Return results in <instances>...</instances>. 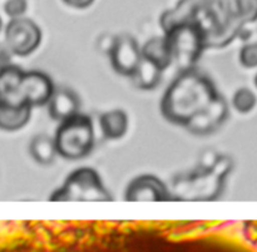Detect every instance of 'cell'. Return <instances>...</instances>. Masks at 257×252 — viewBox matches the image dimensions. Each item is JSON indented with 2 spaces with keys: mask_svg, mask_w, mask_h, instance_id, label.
I'll list each match as a JSON object with an SVG mask.
<instances>
[{
  "mask_svg": "<svg viewBox=\"0 0 257 252\" xmlns=\"http://www.w3.org/2000/svg\"><path fill=\"white\" fill-rule=\"evenodd\" d=\"M195 20L207 35L208 48L231 44L245 27L236 12L235 0H178L160 18L163 32L178 23Z\"/></svg>",
  "mask_w": 257,
  "mask_h": 252,
  "instance_id": "1",
  "label": "cell"
},
{
  "mask_svg": "<svg viewBox=\"0 0 257 252\" xmlns=\"http://www.w3.org/2000/svg\"><path fill=\"white\" fill-rule=\"evenodd\" d=\"M220 93L208 75L197 69L178 73L161 99L160 110L166 120L187 127Z\"/></svg>",
  "mask_w": 257,
  "mask_h": 252,
  "instance_id": "2",
  "label": "cell"
},
{
  "mask_svg": "<svg viewBox=\"0 0 257 252\" xmlns=\"http://www.w3.org/2000/svg\"><path fill=\"white\" fill-rule=\"evenodd\" d=\"M165 38L172 53L173 64L181 72L195 68L207 49V35L195 20L178 23L165 32Z\"/></svg>",
  "mask_w": 257,
  "mask_h": 252,
  "instance_id": "3",
  "label": "cell"
},
{
  "mask_svg": "<svg viewBox=\"0 0 257 252\" xmlns=\"http://www.w3.org/2000/svg\"><path fill=\"white\" fill-rule=\"evenodd\" d=\"M58 156L77 161L87 157L94 148V124L89 115L78 113L59 123L54 135Z\"/></svg>",
  "mask_w": 257,
  "mask_h": 252,
  "instance_id": "4",
  "label": "cell"
},
{
  "mask_svg": "<svg viewBox=\"0 0 257 252\" xmlns=\"http://www.w3.org/2000/svg\"><path fill=\"white\" fill-rule=\"evenodd\" d=\"M50 201H113V196L103 183L99 173L92 167L75 168L64 183L53 191Z\"/></svg>",
  "mask_w": 257,
  "mask_h": 252,
  "instance_id": "5",
  "label": "cell"
},
{
  "mask_svg": "<svg viewBox=\"0 0 257 252\" xmlns=\"http://www.w3.org/2000/svg\"><path fill=\"white\" fill-rule=\"evenodd\" d=\"M43 33L39 25L29 18L10 19L4 28V42L15 57L32 55L42 44Z\"/></svg>",
  "mask_w": 257,
  "mask_h": 252,
  "instance_id": "6",
  "label": "cell"
},
{
  "mask_svg": "<svg viewBox=\"0 0 257 252\" xmlns=\"http://www.w3.org/2000/svg\"><path fill=\"white\" fill-rule=\"evenodd\" d=\"M109 62L115 73L132 77L142 62V47L130 34H120L113 39L109 48Z\"/></svg>",
  "mask_w": 257,
  "mask_h": 252,
  "instance_id": "7",
  "label": "cell"
},
{
  "mask_svg": "<svg viewBox=\"0 0 257 252\" xmlns=\"http://www.w3.org/2000/svg\"><path fill=\"white\" fill-rule=\"evenodd\" d=\"M55 85L52 78L40 70H25L20 88V97L23 104L43 107L49 103L55 92Z\"/></svg>",
  "mask_w": 257,
  "mask_h": 252,
  "instance_id": "8",
  "label": "cell"
},
{
  "mask_svg": "<svg viewBox=\"0 0 257 252\" xmlns=\"http://www.w3.org/2000/svg\"><path fill=\"white\" fill-rule=\"evenodd\" d=\"M124 200L137 201H170L172 200L167 186L162 180L153 175H141L128 183L124 192Z\"/></svg>",
  "mask_w": 257,
  "mask_h": 252,
  "instance_id": "9",
  "label": "cell"
},
{
  "mask_svg": "<svg viewBox=\"0 0 257 252\" xmlns=\"http://www.w3.org/2000/svg\"><path fill=\"white\" fill-rule=\"evenodd\" d=\"M230 109L228 103L221 94L203 110L202 113L193 118L186 130L196 136H208L216 132L228 118Z\"/></svg>",
  "mask_w": 257,
  "mask_h": 252,
  "instance_id": "10",
  "label": "cell"
},
{
  "mask_svg": "<svg viewBox=\"0 0 257 252\" xmlns=\"http://www.w3.org/2000/svg\"><path fill=\"white\" fill-rule=\"evenodd\" d=\"M47 108L50 118L60 123L80 113V99L69 88H57Z\"/></svg>",
  "mask_w": 257,
  "mask_h": 252,
  "instance_id": "11",
  "label": "cell"
},
{
  "mask_svg": "<svg viewBox=\"0 0 257 252\" xmlns=\"http://www.w3.org/2000/svg\"><path fill=\"white\" fill-rule=\"evenodd\" d=\"M102 135L107 140H119L124 137L130 127L128 114L123 109H112L102 113L98 118Z\"/></svg>",
  "mask_w": 257,
  "mask_h": 252,
  "instance_id": "12",
  "label": "cell"
},
{
  "mask_svg": "<svg viewBox=\"0 0 257 252\" xmlns=\"http://www.w3.org/2000/svg\"><path fill=\"white\" fill-rule=\"evenodd\" d=\"M142 57L165 72L173 64L172 53L165 35L152 37L142 45Z\"/></svg>",
  "mask_w": 257,
  "mask_h": 252,
  "instance_id": "13",
  "label": "cell"
},
{
  "mask_svg": "<svg viewBox=\"0 0 257 252\" xmlns=\"http://www.w3.org/2000/svg\"><path fill=\"white\" fill-rule=\"evenodd\" d=\"M32 110L33 108L30 105H0V131L17 132L23 130L30 122Z\"/></svg>",
  "mask_w": 257,
  "mask_h": 252,
  "instance_id": "14",
  "label": "cell"
},
{
  "mask_svg": "<svg viewBox=\"0 0 257 252\" xmlns=\"http://www.w3.org/2000/svg\"><path fill=\"white\" fill-rule=\"evenodd\" d=\"M29 155L38 165H52L58 156L54 138L47 135L34 136L29 143Z\"/></svg>",
  "mask_w": 257,
  "mask_h": 252,
  "instance_id": "15",
  "label": "cell"
},
{
  "mask_svg": "<svg viewBox=\"0 0 257 252\" xmlns=\"http://www.w3.org/2000/svg\"><path fill=\"white\" fill-rule=\"evenodd\" d=\"M163 70H161L157 65L151 63L150 60L143 58L140 67L137 68L135 74L131 77L133 84L142 90H152L158 87L162 80Z\"/></svg>",
  "mask_w": 257,
  "mask_h": 252,
  "instance_id": "16",
  "label": "cell"
},
{
  "mask_svg": "<svg viewBox=\"0 0 257 252\" xmlns=\"http://www.w3.org/2000/svg\"><path fill=\"white\" fill-rule=\"evenodd\" d=\"M232 107L241 114L250 113L256 107L257 97L250 88H240L232 95Z\"/></svg>",
  "mask_w": 257,
  "mask_h": 252,
  "instance_id": "17",
  "label": "cell"
},
{
  "mask_svg": "<svg viewBox=\"0 0 257 252\" xmlns=\"http://www.w3.org/2000/svg\"><path fill=\"white\" fill-rule=\"evenodd\" d=\"M235 7L243 25L257 20V0H235Z\"/></svg>",
  "mask_w": 257,
  "mask_h": 252,
  "instance_id": "18",
  "label": "cell"
},
{
  "mask_svg": "<svg viewBox=\"0 0 257 252\" xmlns=\"http://www.w3.org/2000/svg\"><path fill=\"white\" fill-rule=\"evenodd\" d=\"M238 60L242 67L252 69L257 67V42L246 43L238 53Z\"/></svg>",
  "mask_w": 257,
  "mask_h": 252,
  "instance_id": "19",
  "label": "cell"
},
{
  "mask_svg": "<svg viewBox=\"0 0 257 252\" xmlns=\"http://www.w3.org/2000/svg\"><path fill=\"white\" fill-rule=\"evenodd\" d=\"M3 9L10 19L23 18L28 10V0H7Z\"/></svg>",
  "mask_w": 257,
  "mask_h": 252,
  "instance_id": "20",
  "label": "cell"
},
{
  "mask_svg": "<svg viewBox=\"0 0 257 252\" xmlns=\"http://www.w3.org/2000/svg\"><path fill=\"white\" fill-rule=\"evenodd\" d=\"M14 53L9 48V45L3 40L0 42V65H9L13 64V58H14Z\"/></svg>",
  "mask_w": 257,
  "mask_h": 252,
  "instance_id": "21",
  "label": "cell"
},
{
  "mask_svg": "<svg viewBox=\"0 0 257 252\" xmlns=\"http://www.w3.org/2000/svg\"><path fill=\"white\" fill-rule=\"evenodd\" d=\"M65 5L74 9H85L94 3V0H62Z\"/></svg>",
  "mask_w": 257,
  "mask_h": 252,
  "instance_id": "22",
  "label": "cell"
},
{
  "mask_svg": "<svg viewBox=\"0 0 257 252\" xmlns=\"http://www.w3.org/2000/svg\"><path fill=\"white\" fill-rule=\"evenodd\" d=\"M3 28H4V23H3V19H2V17H0V33L3 32Z\"/></svg>",
  "mask_w": 257,
  "mask_h": 252,
  "instance_id": "23",
  "label": "cell"
},
{
  "mask_svg": "<svg viewBox=\"0 0 257 252\" xmlns=\"http://www.w3.org/2000/svg\"><path fill=\"white\" fill-rule=\"evenodd\" d=\"M253 83H255V85H256V88H257V73H256L255 78H253Z\"/></svg>",
  "mask_w": 257,
  "mask_h": 252,
  "instance_id": "24",
  "label": "cell"
}]
</instances>
